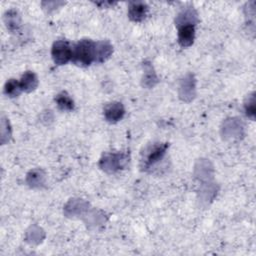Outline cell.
<instances>
[{
	"label": "cell",
	"mask_w": 256,
	"mask_h": 256,
	"mask_svg": "<svg viewBox=\"0 0 256 256\" xmlns=\"http://www.w3.org/2000/svg\"><path fill=\"white\" fill-rule=\"evenodd\" d=\"M95 42L91 39H81L72 47L71 61L81 67L89 66L94 62Z\"/></svg>",
	"instance_id": "1"
},
{
	"label": "cell",
	"mask_w": 256,
	"mask_h": 256,
	"mask_svg": "<svg viewBox=\"0 0 256 256\" xmlns=\"http://www.w3.org/2000/svg\"><path fill=\"white\" fill-rule=\"evenodd\" d=\"M129 162V156L126 153H105L100 161V168L107 173H115L120 169H123Z\"/></svg>",
	"instance_id": "2"
},
{
	"label": "cell",
	"mask_w": 256,
	"mask_h": 256,
	"mask_svg": "<svg viewBox=\"0 0 256 256\" xmlns=\"http://www.w3.org/2000/svg\"><path fill=\"white\" fill-rule=\"evenodd\" d=\"M167 148L168 144L166 143H154L147 147L141 158V168L148 170L158 163L164 157Z\"/></svg>",
	"instance_id": "3"
},
{
	"label": "cell",
	"mask_w": 256,
	"mask_h": 256,
	"mask_svg": "<svg viewBox=\"0 0 256 256\" xmlns=\"http://www.w3.org/2000/svg\"><path fill=\"white\" fill-rule=\"evenodd\" d=\"M51 56L55 64L64 65L72 59V47L66 40H57L52 45Z\"/></svg>",
	"instance_id": "4"
},
{
	"label": "cell",
	"mask_w": 256,
	"mask_h": 256,
	"mask_svg": "<svg viewBox=\"0 0 256 256\" xmlns=\"http://www.w3.org/2000/svg\"><path fill=\"white\" fill-rule=\"evenodd\" d=\"M179 98L184 102H191L196 96V80L193 74H186L179 83Z\"/></svg>",
	"instance_id": "5"
},
{
	"label": "cell",
	"mask_w": 256,
	"mask_h": 256,
	"mask_svg": "<svg viewBox=\"0 0 256 256\" xmlns=\"http://www.w3.org/2000/svg\"><path fill=\"white\" fill-rule=\"evenodd\" d=\"M243 124L237 118L226 119L223 123L222 134L227 139L240 138L243 135Z\"/></svg>",
	"instance_id": "6"
},
{
	"label": "cell",
	"mask_w": 256,
	"mask_h": 256,
	"mask_svg": "<svg viewBox=\"0 0 256 256\" xmlns=\"http://www.w3.org/2000/svg\"><path fill=\"white\" fill-rule=\"evenodd\" d=\"M105 119L110 123H116L121 120L125 114V109L120 102L108 103L103 110Z\"/></svg>",
	"instance_id": "7"
},
{
	"label": "cell",
	"mask_w": 256,
	"mask_h": 256,
	"mask_svg": "<svg viewBox=\"0 0 256 256\" xmlns=\"http://www.w3.org/2000/svg\"><path fill=\"white\" fill-rule=\"evenodd\" d=\"M89 204L82 199H70L64 207V213L67 217L82 215L88 210Z\"/></svg>",
	"instance_id": "8"
},
{
	"label": "cell",
	"mask_w": 256,
	"mask_h": 256,
	"mask_svg": "<svg viewBox=\"0 0 256 256\" xmlns=\"http://www.w3.org/2000/svg\"><path fill=\"white\" fill-rule=\"evenodd\" d=\"M113 53V46L109 41L103 40L95 42L94 50V62L102 63L105 62Z\"/></svg>",
	"instance_id": "9"
},
{
	"label": "cell",
	"mask_w": 256,
	"mask_h": 256,
	"mask_svg": "<svg viewBox=\"0 0 256 256\" xmlns=\"http://www.w3.org/2000/svg\"><path fill=\"white\" fill-rule=\"evenodd\" d=\"M178 28V43L181 47H189L195 39V25H183Z\"/></svg>",
	"instance_id": "10"
},
{
	"label": "cell",
	"mask_w": 256,
	"mask_h": 256,
	"mask_svg": "<svg viewBox=\"0 0 256 256\" xmlns=\"http://www.w3.org/2000/svg\"><path fill=\"white\" fill-rule=\"evenodd\" d=\"M198 21V15L193 7H186L183 9L175 19L176 27L183 25H196Z\"/></svg>",
	"instance_id": "11"
},
{
	"label": "cell",
	"mask_w": 256,
	"mask_h": 256,
	"mask_svg": "<svg viewBox=\"0 0 256 256\" xmlns=\"http://www.w3.org/2000/svg\"><path fill=\"white\" fill-rule=\"evenodd\" d=\"M148 12V6L144 2H131L128 7V17L134 22L142 21Z\"/></svg>",
	"instance_id": "12"
},
{
	"label": "cell",
	"mask_w": 256,
	"mask_h": 256,
	"mask_svg": "<svg viewBox=\"0 0 256 256\" xmlns=\"http://www.w3.org/2000/svg\"><path fill=\"white\" fill-rule=\"evenodd\" d=\"M46 175L42 169L36 168L30 170L26 175V183L31 188H40L44 186Z\"/></svg>",
	"instance_id": "13"
},
{
	"label": "cell",
	"mask_w": 256,
	"mask_h": 256,
	"mask_svg": "<svg viewBox=\"0 0 256 256\" xmlns=\"http://www.w3.org/2000/svg\"><path fill=\"white\" fill-rule=\"evenodd\" d=\"M20 85L22 90L25 92L29 93L35 90L38 86V78L36 74L32 71H26L20 79Z\"/></svg>",
	"instance_id": "14"
},
{
	"label": "cell",
	"mask_w": 256,
	"mask_h": 256,
	"mask_svg": "<svg viewBox=\"0 0 256 256\" xmlns=\"http://www.w3.org/2000/svg\"><path fill=\"white\" fill-rule=\"evenodd\" d=\"M4 23L10 32H15L21 24L20 15L16 10H9L4 14Z\"/></svg>",
	"instance_id": "15"
},
{
	"label": "cell",
	"mask_w": 256,
	"mask_h": 256,
	"mask_svg": "<svg viewBox=\"0 0 256 256\" xmlns=\"http://www.w3.org/2000/svg\"><path fill=\"white\" fill-rule=\"evenodd\" d=\"M157 82H158V78L153 69V66L150 63L145 62L144 63V74L142 77V85L146 88H152L156 85Z\"/></svg>",
	"instance_id": "16"
},
{
	"label": "cell",
	"mask_w": 256,
	"mask_h": 256,
	"mask_svg": "<svg viewBox=\"0 0 256 256\" xmlns=\"http://www.w3.org/2000/svg\"><path fill=\"white\" fill-rule=\"evenodd\" d=\"M55 102L58 108L62 111H72L74 109V101L65 91H62L56 95Z\"/></svg>",
	"instance_id": "17"
},
{
	"label": "cell",
	"mask_w": 256,
	"mask_h": 256,
	"mask_svg": "<svg viewBox=\"0 0 256 256\" xmlns=\"http://www.w3.org/2000/svg\"><path fill=\"white\" fill-rule=\"evenodd\" d=\"M22 91L20 81H17L16 79H9L4 85V93L11 98L19 96Z\"/></svg>",
	"instance_id": "18"
},
{
	"label": "cell",
	"mask_w": 256,
	"mask_h": 256,
	"mask_svg": "<svg viewBox=\"0 0 256 256\" xmlns=\"http://www.w3.org/2000/svg\"><path fill=\"white\" fill-rule=\"evenodd\" d=\"M44 238V232L41 228H39L36 225H33L30 227V229L27 231L26 234V240L31 244H38L40 243Z\"/></svg>",
	"instance_id": "19"
},
{
	"label": "cell",
	"mask_w": 256,
	"mask_h": 256,
	"mask_svg": "<svg viewBox=\"0 0 256 256\" xmlns=\"http://www.w3.org/2000/svg\"><path fill=\"white\" fill-rule=\"evenodd\" d=\"M244 109L246 115L251 118L252 120L255 119V113H256V107H255V94L251 93L248 95L245 104H244Z\"/></svg>",
	"instance_id": "20"
},
{
	"label": "cell",
	"mask_w": 256,
	"mask_h": 256,
	"mask_svg": "<svg viewBox=\"0 0 256 256\" xmlns=\"http://www.w3.org/2000/svg\"><path fill=\"white\" fill-rule=\"evenodd\" d=\"M11 137V127L9 121L4 116L1 117V143L5 144Z\"/></svg>",
	"instance_id": "21"
}]
</instances>
